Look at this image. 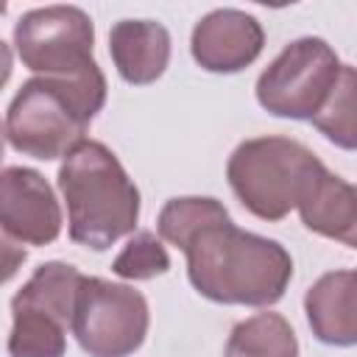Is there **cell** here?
Returning a JSON list of instances; mask_svg holds the SVG:
<instances>
[{
	"mask_svg": "<svg viewBox=\"0 0 357 357\" xmlns=\"http://www.w3.org/2000/svg\"><path fill=\"white\" fill-rule=\"evenodd\" d=\"M59 190L67 204L70 240L106 251L131 234L139 220V190L126 167L98 139H84L59 167Z\"/></svg>",
	"mask_w": 357,
	"mask_h": 357,
	"instance_id": "cell-3",
	"label": "cell"
},
{
	"mask_svg": "<svg viewBox=\"0 0 357 357\" xmlns=\"http://www.w3.org/2000/svg\"><path fill=\"white\" fill-rule=\"evenodd\" d=\"M170 31L156 20H120L109 31L117 75L131 86L153 84L170 64Z\"/></svg>",
	"mask_w": 357,
	"mask_h": 357,
	"instance_id": "cell-11",
	"label": "cell"
},
{
	"mask_svg": "<svg viewBox=\"0 0 357 357\" xmlns=\"http://www.w3.org/2000/svg\"><path fill=\"white\" fill-rule=\"evenodd\" d=\"M229 215V209L218 201V198H209V195H181V198H170L159 218H156V231L165 243L176 245L178 251L184 248V243L198 234L206 223L218 220Z\"/></svg>",
	"mask_w": 357,
	"mask_h": 357,
	"instance_id": "cell-16",
	"label": "cell"
},
{
	"mask_svg": "<svg viewBox=\"0 0 357 357\" xmlns=\"http://www.w3.org/2000/svg\"><path fill=\"white\" fill-rule=\"evenodd\" d=\"M223 357H298V340L284 315L257 312L231 329Z\"/></svg>",
	"mask_w": 357,
	"mask_h": 357,
	"instance_id": "cell-13",
	"label": "cell"
},
{
	"mask_svg": "<svg viewBox=\"0 0 357 357\" xmlns=\"http://www.w3.org/2000/svg\"><path fill=\"white\" fill-rule=\"evenodd\" d=\"M14 47L22 67L36 75H81L98 64L92 56L95 25L78 6L25 11L14 25Z\"/></svg>",
	"mask_w": 357,
	"mask_h": 357,
	"instance_id": "cell-7",
	"label": "cell"
},
{
	"mask_svg": "<svg viewBox=\"0 0 357 357\" xmlns=\"http://www.w3.org/2000/svg\"><path fill=\"white\" fill-rule=\"evenodd\" d=\"M324 162L298 139L254 137L240 142L226 162V181L243 209L276 223L298 209Z\"/></svg>",
	"mask_w": 357,
	"mask_h": 357,
	"instance_id": "cell-4",
	"label": "cell"
},
{
	"mask_svg": "<svg viewBox=\"0 0 357 357\" xmlns=\"http://www.w3.org/2000/svg\"><path fill=\"white\" fill-rule=\"evenodd\" d=\"M0 226L6 240L47 245L61 234V206L47 178L22 165L0 173Z\"/></svg>",
	"mask_w": 357,
	"mask_h": 357,
	"instance_id": "cell-8",
	"label": "cell"
},
{
	"mask_svg": "<svg viewBox=\"0 0 357 357\" xmlns=\"http://www.w3.org/2000/svg\"><path fill=\"white\" fill-rule=\"evenodd\" d=\"M151 310L145 296L120 282L86 276L75 312L73 335L89 357H131L148 335Z\"/></svg>",
	"mask_w": 357,
	"mask_h": 357,
	"instance_id": "cell-6",
	"label": "cell"
},
{
	"mask_svg": "<svg viewBox=\"0 0 357 357\" xmlns=\"http://www.w3.org/2000/svg\"><path fill=\"white\" fill-rule=\"evenodd\" d=\"M103 103L106 78L98 64L81 75L28 78L6 109V142L39 162L67 159Z\"/></svg>",
	"mask_w": 357,
	"mask_h": 357,
	"instance_id": "cell-2",
	"label": "cell"
},
{
	"mask_svg": "<svg viewBox=\"0 0 357 357\" xmlns=\"http://www.w3.org/2000/svg\"><path fill=\"white\" fill-rule=\"evenodd\" d=\"M343 243H346V245H349V248H354V251H357V226H354V229H351V231H349V237H346V240H343Z\"/></svg>",
	"mask_w": 357,
	"mask_h": 357,
	"instance_id": "cell-18",
	"label": "cell"
},
{
	"mask_svg": "<svg viewBox=\"0 0 357 357\" xmlns=\"http://www.w3.org/2000/svg\"><path fill=\"white\" fill-rule=\"evenodd\" d=\"M265 47L262 22L240 8H215L204 14L190 39L192 59L206 73L231 75L259 59Z\"/></svg>",
	"mask_w": 357,
	"mask_h": 357,
	"instance_id": "cell-9",
	"label": "cell"
},
{
	"mask_svg": "<svg viewBox=\"0 0 357 357\" xmlns=\"http://www.w3.org/2000/svg\"><path fill=\"white\" fill-rule=\"evenodd\" d=\"M181 254L190 284L215 304L271 307L293 279L290 251L279 240L237 229L231 215L206 223Z\"/></svg>",
	"mask_w": 357,
	"mask_h": 357,
	"instance_id": "cell-1",
	"label": "cell"
},
{
	"mask_svg": "<svg viewBox=\"0 0 357 357\" xmlns=\"http://www.w3.org/2000/svg\"><path fill=\"white\" fill-rule=\"evenodd\" d=\"M298 215L312 234L343 243L357 226V187L324 165L310 181L298 204Z\"/></svg>",
	"mask_w": 357,
	"mask_h": 357,
	"instance_id": "cell-12",
	"label": "cell"
},
{
	"mask_svg": "<svg viewBox=\"0 0 357 357\" xmlns=\"http://www.w3.org/2000/svg\"><path fill=\"white\" fill-rule=\"evenodd\" d=\"M332 145L357 151V67L340 64L324 109L310 120Z\"/></svg>",
	"mask_w": 357,
	"mask_h": 357,
	"instance_id": "cell-15",
	"label": "cell"
},
{
	"mask_svg": "<svg viewBox=\"0 0 357 357\" xmlns=\"http://www.w3.org/2000/svg\"><path fill=\"white\" fill-rule=\"evenodd\" d=\"M304 312L315 340L337 349L357 346V268L329 271L312 282Z\"/></svg>",
	"mask_w": 357,
	"mask_h": 357,
	"instance_id": "cell-10",
	"label": "cell"
},
{
	"mask_svg": "<svg viewBox=\"0 0 357 357\" xmlns=\"http://www.w3.org/2000/svg\"><path fill=\"white\" fill-rule=\"evenodd\" d=\"M67 324L45 310L11 304L8 357H64Z\"/></svg>",
	"mask_w": 357,
	"mask_h": 357,
	"instance_id": "cell-14",
	"label": "cell"
},
{
	"mask_svg": "<svg viewBox=\"0 0 357 357\" xmlns=\"http://www.w3.org/2000/svg\"><path fill=\"white\" fill-rule=\"evenodd\" d=\"M167 271H170V254L162 245V240L148 229L134 231V237L123 245V251L112 262V273L128 282H148Z\"/></svg>",
	"mask_w": 357,
	"mask_h": 357,
	"instance_id": "cell-17",
	"label": "cell"
},
{
	"mask_svg": "<svg viewBox=\"0 0 357 357\" xmlns=\"http://www.w3.org/2000/svg\"><path fill=\"white\" fill-rule=\"evenodd\" d=\"M340 73L337 53L321 36H301L282 47V53L257 78V103L284 120H312Z\"/></svg>",
	"mask_w": 357,
	"mask_h": 357,
	"instance_id": "cell-5",
	"label": "cell"
}]
</instances>
